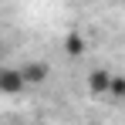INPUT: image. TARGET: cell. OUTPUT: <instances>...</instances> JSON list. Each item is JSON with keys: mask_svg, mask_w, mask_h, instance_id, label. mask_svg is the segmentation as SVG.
<instances>
[{"mask_svg": "<svg viewBox=\"0 0 125 125\" xmlns=\"http://www.w3.org/2000/svg\"><path fill=\"white\" fill-rule=\"evenodd\" d=\"M112 81H115V78H112L108 71H91V74H88V88H91L95 95H102V91H112Z\"/></svg>", "mask_w": 125, "mask_h": 125, "instance_id": "1", "label": "cell"}, {"mask_svg": "<svg viewBox=\"0 0 125 125\" xmlns=\"http://www.w3.org/2000/svg\"><path fill=\"white\" fill-rule=\"evenodd\" d=\"M0 84H3V91H21L24 88V74L21 71H14V68H3V74H0Z\"/></svg>", "mask_w": 125, "mask_h": 125, "instance_id": "2", "label": "cell"}, {"mask_svg": "<svg viewBox=\"0 0 125 125\" xmlns=\"http://www.w3.org/2000/svg\"><path fill=\"white\" fill-rule=\"evenodd\" d=\"M21 74H24V81H44V78H47V68H44V64H24L21 68Z\"/></svg>", "mask_w": 125, "mask_h": 125, "instance_id": "3", "label": "cell"}, {"mask_svg": "<svg viewBox=\"0 0 125 125\" xmlns=\"http://www.w3.org/2000/svg\"><path fill=\"white\" fill-rule=\"evenodd\" d=\"M84 47V41H78V34H74V37H71V41H68V51H71V54H78V51H81Z\"/></svg>", "mask_w": 125, "mask_h": 125, "instance_id": "4", "label": "cell"}]
</instances>
